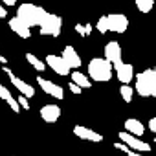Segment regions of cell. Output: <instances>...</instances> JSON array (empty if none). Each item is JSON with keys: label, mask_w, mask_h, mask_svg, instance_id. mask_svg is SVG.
<instances>
[{"label": "cell", "mask_w": 156, "mask_h": 156, "mask_svg": "<svg viewBox=\"0 0 156 156\" xmlns=\"http://www.w3.org/2000/svg\"><path fill=\"white\" fill-rule=\"evenodd\" d=\"M9 28H11V31L17 33L20 39H30V37H31V28H30L24 20H20L19 17L9 19Z\"/></svg>", "instance_id": "4fadbf2b"}, {"label": "cell", "mask_w": 156, "mask_h": 156, "mask_svg": "<svg viewBox=\"0 0 156 156\" xmlns=\"http://www.w3.org/2000/svg\"><path fill=\"white\" fill-rule=\"evenodd\" d=\"M118 136H119V140H121L129 149H132V151H138V152H149V151H151V145H149L147 141L140 140L138 136H134V134H130V132H127V130H121Z\"/></svg>", "instance_id": "5b68a950"}, {"label": "cell", "mask_w": 156, "mask_h": 156, "mask_svg": "<svg viewBox=\"0 0 156 156\" xmlns=\"http://www.w3.org/2000/svg\"><path fill=\"white\" fill-rule=\"evenodd\" d=\"M68 88H70V92H72V94H81V90H83L81 87H77V85H75L73 81H72V83L68 85Z\"/></svg>", "instance_id": "484cf974"}, {"label": "cell", "mask_w": 156, "mask_h": 156, "mask_svg": "<svg viewBox=\"0 0 156 156\" xmlns=\"http://www.w3.org/2000/svg\"><path fill=\"white\" fill-rule=\"evenodd\" d=\"M70 77H72V81H73L77 87H81V88H90V87H92V81L88 79L85 73H81V72H72Z\"/></svg>", "instance_id": "ac0fdd59"}, {"label": "cell", "mask_w": 156, "mask_h": 156, "mask_svg": "<svg viewBox=\"0 0 156 156\" xmlns=\"http://www.w3.org/2000/svg\"><path fill=\"white\" fill-rule=\"evenodd\" d=\"M61 57H62V59H64V62L70 66V70H72V68H79V66H81V57H79V53L73 50V46H64V50H62V55H61Z\"/></svg>", "instance_id": "5bb4252c"}, {"label": "cell", "mask_w": 156, "mask_h": 156, "mask_svg": "<svg viewBox=\"0 0 156 156\" xmlns=\"http://www.w3.org/2000/svg\"><path fill=\"white\" fill-rule=\"evenodd\" d=\"M6 15H8V8L0 4V19H6Z\"/></svg>", "instance_id": "83f0119b"}, {"label": "cell", "mask_w": 156, "mask_h": 156, "mask_svg": "<svg viewBox=\"0 0 156 156\" xmlns=\"http://www.w3.org/2000/svg\"><path fill=\"white\" fill-rule=\"evenodd\" d=\"M114 72H116V77L119 79L121 85H129V83L134 79V68H132L130 64L123 62V61L114 66Z\"/></svg>", "instance_id": "7c38bea8"}, {"label": "cell", "mask_w": 156, "mask_h": 156, "mask_svg": "<svg viewBox=\"0 0 156 156\" xmlns=\"http://www.w3.org/2000/svg\"><path fill=\"white\" fill-rule=\"evenodd\" d=\"M134 90L141 98H154L156 99V68H147L140 72L136 77Z\"/></svg>", "instance_id": "6da1fadb"}, {"label": "cell", "mask_w": 156, "mask_h": 156, "mask_svg": "<svg viewBox=\"0 0 156 156\" xmlns=\"http://www.w3.org/2000/svg\"><path fill=\"white\" fill-rule=\"evenodd\" d=\"M114 147H116L118 151H123V152H125L127 156H143L141 152H138V151H132V149H129V147H127V145H125L123 141H119V143H116Z\"/></svg>", "instance_id": "603a6c76"}, {"label": "cell", "mask_w": 156, "mask_h": 156, "mask_svg": "<svg viewBox=\"0 0 156 156\" xmlns=\"http://www.w3.org/2000/svg\"><path fill=\"white\" fill-rule=\"evenodd\" d=\"M73 134L79 138V140H85V141H94V143H99L103 141V136L88 127H83V125H75L73 127Z\"/></svg>", "instance_id": "30bf717a"}, {"label": "cell", "mask_w": 156, "mask_h": 156, "mask_svg": "<svg viewBox=\"0 0 156 156\" xmlns=\"http://www.w3.org/2000/svg\"><path fill=\"white\" fill-rule=\"evenodd\" d=\"M4 73H6V75L9 77V81H11V85H13V87H15V88H17V90H19V92L22 94V96H26L28 99L35 96V88H33V87H31L30 83L22 81L20 77H17V75H15V73H13V72H11V70H9L8 66H4Z\"/></svg>", "instance_id": "8992f818"}, {"label": "cell", "mask_w": 156, "mask_h": 156, "mask_svg": "<svg viewBox=\"0 0 156 156\" xmlns=\"http://www.w3.org/2000/svg\"><path fill=\"white\" fill-rule=\"evenodd\" d=\"M96 30H98L99 33H107V31H108V19H107V15L99 17V20L96 22Z\"/></svg>", "instance_id": "7402d4cb"}, {"label": "cell", "mask_w": 156, "mask_h": 156, "mask_svg": "<svg viewBox=\"0 0 156 156\" xmlns=\"http://www.w3.org/2000/svg\"><path fill=\"white\" fill-rule=\"evenodd\" d=\"M125 130L140 138V136H143L145 127H143V123H141L140 119H136V118H129V119H125Z\"/></svg>", "instance_id": "2e32d148"}, {"label": "cell", "mask_w": 156, "mask_h": 156, "mask_svg": "<svg viewBox=\"0 0 156 156\" xmlns=\"http://www.w3.org/2000/svg\"><path fill=\"white\" fill-rule=\"evenodd\" d=\"M46 13H48V11H44L41 6L30 4V2L20 4V6L17 8V17H19L20 20H24L30 28H33V26H41L42 20H44V17H46Z\"/></svg>", "instance_id": "3957f363"}, {"label": "cell", "mask_w": 156, "mask_h": 156, "mask_svg": "<svg viewBox=\"0 0 156 156\" xmlns=\"http://www.w3.org/2000/svg\"><path fill=\"white\" fill-rule=\"evenodd\" d=\"M26 61H28V62H30L37 72H44V70H46V62H44V61H41L39 57H35L33 53H26Z\"/></svg>", "instance_id": "d6986e66"}, {"label": "cell", "mask_w": 156, "mask_h": 156, "mask_svg": "<svg viewBox=\"0 0 156 156\" xmlns=\"http://www.w3.org/2000/svg\"><path fill=\"white\" fill-rule=\"evenodd\" d=\"M121 46H119V42L118 41H110V42H107V46H105V59L107 61H110L112 62V66H116V64H119L123 59H121Z\"/></svg>", "instance_id": "8fae6325"}, {"label": "cell", "mask_w": 156, "mask_h": 156, "mask_svg": "<svg viewBox=\"0 0 156 156\" xmlns=\"http://www.w3.org/2000/svg\"><path fill=\"white\" fill-rule=\"evenodd\" d=\"M2 4H4V6H15L17 0H2Z\"/></svg>", "instance_id": "f1b7e54d"}, {"label": "cell", "mask_w": 156, "mask_h": 156, "mask_svg": "<svg viewBox=\"0 0 156 156\" xmlns=\"http://www.w3.org/2000/svg\"><path fill=\"white\" fill-rule=\"evenodd\" d=\"M75 31L79 33L81 37H88L90 31H92V24H77L75 26Z\"/></svg>", "instance_id": "cb8c5ba5"}, {"label": "cell", "mask_w": 156, "mask_h": 156, "mask_svg": "<svg viewBox=\"0 0 156 156\" xmlns=\"http://www.w3.org/2000/svg\"><path fill=\"white\" fill-rule=\"evenodd\" d=\"M134 2H136V8L140 13H149L154 8V0H134Z\"/></svg>", "instance_id": "ffe728a7"}, {"label": "cell", "mask_w": 156, "mask_h": 156, "mask_svg": "<svg viewBox=\"0 0 156 156\" xmlns=\"http://www.w3.org/2000/svg\"><path fill=\"white\" fill-rule=\"evenodd\" d=\"M112 72H114V66L105 57H94L88 62V75H90V79H94L98 83L110 81L112 79Z\"/></svg>", "instance_id": "7a4b0ae2"}, {"label": "cell", "mask_w": 156, "mask_h": 156, "mask_svg": "<svg viewBox=\"0 0 156 156\" xmlns=\"http://www.w3.org/2000/svg\"><path fill=\"white\" fill-rule=\"evenodd\" d=\"M37 83H39V87H41V90H42L44 94H50V96L55 98V99H64V90H62V87H59L57 83H53V81H50V79H44V77H39Z\"/></svg>", "instance_id": "ba28073f"}, {"label": "cell", "mask_w": 156, "mask_h": 156, "mask_svg": "<svg viewBox=\"0 0 156 156\" xmlns=\"http://www.w3.org/2000/svg\"><path fill=\"white\" fill-rule=\"evenodd\" d=\"M46 66H50L57 75H70V66L64 62V59L61 55H48L46 57Z\"/></svg>", "instance_id": "9c48e42d"}, {"label": "cell", "mask_w": 156, "mask_h": 156, "mask_svg": "<svg viewBox=\"0 0 156 156\" xmlns=\"http://www.w3.org/2000/svg\"><path fill=\"white\" fill-rule=\"evenodd\" d=\"M119 94H121V98H123L125 103H130V101H132V96H134V88L129 87V85H121Z\"/></svg>", "instance_id": "44dd1931"}, {"label": "cell", "mask_w": 156, "mask_h": 156, "mask_svg": "<svg viewBox=\"0 0 156 156\" xmlns=\"http://www.w3.org/2000/svg\"><path fill=\"white\" fill-rule=\"evenodd\" d=\"M17 103L24 108V110H30V103H28V98L26 96H22V94H19V98H17Z\"/></svg>", "instance_id": "d4e9b609"}, {"label": "cell", "mask_w": 156, "mask_h": 156, "mask_svg": "<svg viewBox=\"0 0 156 156\" xmlns=\"http://www.w3.org/2000/svg\"><path fill=\"white\" fill-rule=\"evenodd\" d=\"M0 99H4V101L9 105V108H11L15 114H19V112H20V105L17 103V99L11 96V92H9V90L4 87V85H0Z\"/></svg>", "instance_id": "e0dca14e"}, {"label": "cell", "mask_w": 156, "mask_h": 156, "mask_svg": "<svg viewBox=\"0 0 156 156\" xmlns=\"http://www.w3.org/2000/svg\"><path fill=\"white\" fill-rule=\"evenodd\" d=\"M41 118L46 121V123H55L59 118H61V108L59 105H44L41 108Z\"/></svg>", "instance_id": "9a60e30c"}, {"label": "cell", "mask_w": 156, "mask_h": 156, "mask_svg": "<svg viewBox=\"0 0 156 156\" xmlns=\"http://www.w3.org/2000/svg\"><path fill=\"white\" fill-rule=\"evenodd\" d=\"M149 129H151L152 132H156V116L151 118V121H149Z\"/></svg>", "instance_id": "4316f807"}, {"label": "cell", "mask_w": 156, "mask_h": 156, "mask_svg": "<svg viewBox=\"0 0 156 156\" xmlns=\"http://www.w3.org/2000/svg\"><path fill=\"white\" fill-rule=\"evenodd\" d=\"M107 19H108V31H114V33H125L127 31L129 19L123 13H110V15H107Z\"/></svg>", "instance_id": "52a82bcc"}, {"label": "cell", "mask_w": 156, "mask_h": 156, "mask_svg": "<svg viewBox=\"0 0 156 156\" xmlns=\"http://www.w3.org/2000/svg\"><path fill=\"white\" fill-rule=\"evenodd\" d=\"M61 28H62V19L59 15H55V13H46L42 24L39 26L41 35H50V37H59Z\"/></svg>", "instance_id": "277c9868"}]
</instances>
